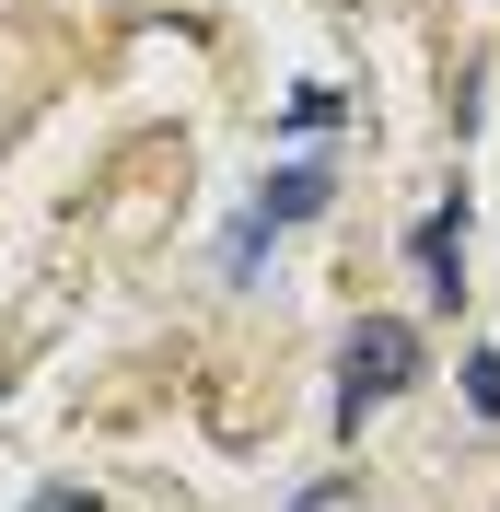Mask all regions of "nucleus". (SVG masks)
<instances>
[{
    "instance_id": "obj_1",
    "label": "nucleus",
    "mask_w": 500,
    "mask_h": 512,
    "mask_svg": "<svg viewBox=\"0 0 500 512\" xmlns=\"http://www.w3.org/2000/svg\"><path fill=\"white\" fill-rule=\"evenodd\" d=\"M419 384V326L407 315H361L338 338V431H361V419L384 408V396H407Z\"/></svg>"
},
{
    "instance_id": "obj_2",
    "label": "nucleus",
    "mask_w": 500,
    "mask_h": 512,
    "mask_svg": "<svg viewBox=\"0 0 500 512\" xmlns=\"http://www.w3.org/2000/svg\"><path fill=\"white\" fill-rule=\"evenodd\" d=\"M407 268H419V291H431V303H454V291H466V198H442V210H419V222H407Z\"/></svg>"
},
{
    "instance_id": "obj_3",
    "label": "nucleus",
    "mask_w": 500,
    "mask_h": 512,
    "mask_svg": "<svg viewBox=\"0 0 500 512\" xmlns=\"http://www.w3.org/2000/svg\"><path fill=\"white\" fill-rule=\"evenodd\" d=\"M326 187H338V175H326L314 152L268 163V187H256V222H314V210H326Z\"/></svg>"
},
{
    "instance_id": "obj_4",
    "label": "nucleus",
    "mask_w": 500,
    "mask_h": 512,
    "mask_svg": "<svg viewBox=\"0 0 500 512\" xmlns=\"http://www.w3.org/2000/svg\"><path fill=\"white\" fill-rule=\"evenodd\" d=\"M268 233H280V222H256V210L221 233V280H256V268H268Z\"/></svg>"
},
{
    "instance_id": "obj_5",
    "label": "nucleus",
    "mask_w": 500,
    "mask_h": 512,
    "mask_svg": "<svg viewBox=\"0 0 500 512\" xmlns=\"http://www.w3.org/2000/svg\"><path fill=\"white\" fill-rule=\"evenodd\" d=\"M349 117V94H326V82H303V94H291V128H303V140H314V128H338Z\"/></svg>"
},
{
    "instance_id": "obj_6",
    "label": "nucleus",
    "mask_w": 500,
    "mask_h": 512,
    "mask_svg": "<svg viewBox=\"0 0 500 512\" xmlns=\"http://www.w3.org/2000/svg\"><path fill=\"white\" fill-rule=\"evenodd\" d=\"M466 408L500 419V350H466Z\"/></svg>"
},
{
    "instance_id": "obj_7",
    "label": "nucleus",
    "mask_w": 500,
    "mask_h": 512,
    "mask_svg": "<svg viewBox=\"0 0 500 512\" xmlns=\"http://www.w3.org/2000/svg\"><path fill=\"white\" fill-rule=\"evenodd\" d=\"M35 512H105L94 489H35Z\"/></svg>"
},
{
    "instance_id": "obj_8",
    "label": "nucleus",
    "mask_w": 500,
    "mask_h": 512,
    "mask_svg": "<svg viewBox=\"0 0 500 512\" xmlns=\"http://www.w3.org/2000/svg\"><path fill=\"white\" fill-rule=\"evenodd\" d=\"M0 384H12V373H0Z\"/></svg>"
}]
</instances>
